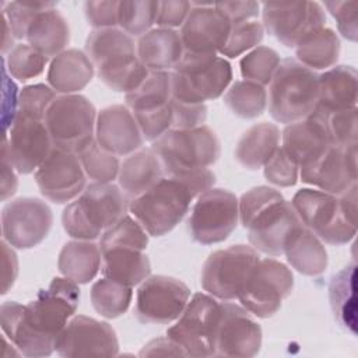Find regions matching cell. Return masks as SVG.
I'll return each instance as SVG.
<instances>
[{"mask_svg": "<svg viewBox=\"0 0 358 358\" xmlns=\"http://www.w3.org/2000/svg\"><path fill=\"white\" fill-rule=\"evenodd\" d=\"M80 302L78 284L67 277H55L27 305L7 301L0 306L6 337L25 357H48L55 351L59 333L74 316Z\"/></svg>", "mask_w": 358, "mask_h": 358, "instance_id": "6da1fadb", "label": "cell"}, {"mask_svg": "<svg viewBox=\"0 0 358 358\" xmlns=\"http://www.w3.org/2000/svg\"><path fill=\"white\" fill-rule=\"evenodd\" d=\"M214 183L215 175L210 169L183 178L164 175L147 192L131 199L127 208L148 235L162 236L183 220L192 201Z\"/></svg>", "mask_w": 358, "mask_h": 358, "instance_id": "7a4b0ae2", "label": "cell"}, {"mask_svg": "<svg viewBox=\"0 0 358 358\" xmlns=\"http://www.w3.org/2000/svg\"><path fill=\"white\" fill-rule=\"evenodd\" d=\"M239 222L248 229L253 249L280 256L291 232L301 225L291 201L268 186L252 187L238 200Z\"/></svg>", "mask_w": 358, "mask_h": 358, "instance_id": "3957f363", "label": "cell"}, {"mask_svg": "<svg viewBox=\"0 0 358 358\" xmlns=\"http://www.w3.org/2000/svg\"><path fill=\"white\" fill-rule=\"evenodd\" d=\"M291 204L302 225L324 243L345 245L357 234V185L341 194L301 189Z\"/></svg>", "mask_w": 358, "mask_h": 358, "instance_id": "277c9868", "label": "cell"}, {"mask_svg": "<svg viewBox=\"0 0 358 358\" xmlns=\"http://www.w3.org/2000/svg\"><path fill=\"white\" fill-rule=\"evenodd\" d=\"M127 210L123 192L113 183L92 182L66 206L62 224L69 236L94 241L119 221Z\"/></svg>", "mask_w": 358, "mask_h": 358, "instance_id": "5b68a950", "label": "cell"}, {"mask_svg": "<svg viewBox=\"0 0 358 358\" xmlns=\"http://www.w3.org/2000/svg\"><path fill=\"white\" fill-rule=\"evenodd\" d=\"M165 175L183 178L208 169L221 154L217 134L206 124L192 129H171L152 141Z\"/></svg>", "mask_w": 358, "mask_h": 358, "instance_id": "8992f818", "label": "cell"}, {"mask_svg": "<svg viewBox=\"0 0 358 358\" xmlns=\"http://www.w3.org/2000/svg\"><path fill=\"white\" fill-rule=\"evenodd\" d=\"M319 98V74L296 59L280 62L270 84L267 105L270 116L282 124L308 117Z\"/></svg>", "mask_w": 358, "mask_h": 358, "instance_id": "52a82bcc", "label": "cell"}, {"mask_svg": "<svg viewBox=\"0 0 358 358\" xmlns=\"http://www.w3.org/2000/svg\"><path fill=\"white\" fill-rule=\"evenodd\" d=\"M232 81V67L217 55L186 53L171 73L172 98L182 103L200 105L227 91Z\"/></svg>", "mask_w": 358, "mask_h": 358, "instance_id": "ba28073f", "label": "cell"}, {"mask_svg": "<svg viewBox=\"0 0 358 358\" xmlns=\"http://www.w3.org/2000/svg\"><path fill=\"white\" fill-rule=\"evenodd\" d=\"M96 110L80 94L57 95L45 115V124L55 148L80 154L95 140Z\"/></svg>", "mask_w": 358, "mask_h": 358, "instance_id": "9c48e42d", "label": "cell"}, {"mask_svg": "<svg viewBox=\"0 0 358 358\" xmlns=\"http://www.w3.org/2000/svg\"><path fill=\"white\" fill-rule=\"evenodd\" d=\"M126 106L134 115L144 140L159 138L173 126L171 73L150 70L144 81L126 94Z\"/></svg>", "mask_w": 358, "mask_h": 358, "instance_id": "30bf717a", "label": "cell"}, {"mask_svg": "<svg viewBox=\"0 0 358 358\" xmlns=\"http://www.w3.org/2000/svg\"><path fill=\"white\" fill-rule=\"evenodd\" d=\"M259 259L257 250L246 245H232L213 252L203 264V289L221 301L238 299Z\"/></svg>", "mask_w": 358, "mask_h": 358, "instance_id": "8fae6325", "label": "cell"}, {"mask_svg": "<svg viewBox=\"0 0 358 358\" xmlns=\"http://www.w3.org/2000/svg\"><path fill=\"white\" fill-rule=\"evenodd\" d=\"M292 288L294 275L284 263L271 257L259 259L238 299L249 313L267 319L278 312Z\"/></svg>", "mask_w": 358, "mask_h": 358, "instance_id": "7c38bea8", "label": "cell"}, {"mask_svg": "<svg viewBox=\"0 0 358 358\" xmlns=\"http://www.w3.org/2000/svg\"><path fill=\"white\" fill-rule=\"evenodd\" d=\"M220 313V302L213 295L194 294L178 322L166 330L172 340L186 357H214V330Z\"/></svg>", "mask_w": 358, "mask_h": 358, "instance_id": "4fadbf2b", "label": "cell"}, {"mask_svg": "<svg viewBox=\"0 0 358 358\" xmlns=\"http://www.w3.org/2000/svg\"><path fill=\"white\" fill-rule=\"evenodd\" d=\"M239 222L238 197L225 189H208L196 197L189 218L193 241L213 245L225 241Z\"/></svg>", "mask_w": 358, "mask_h": 358, "instance_id": "5bb4252c", "label": "cell"}, {"mask_svg": "<svg viewBox=\"0 0 358 358\" xmlns=\"http://www.w3.org/2000/svg\"><path fill=\"white\" fill-rule=\"evenodd\" d=\"M264 31L287 48H295L308 34L323 28L326 14L317 1H268L262 6Z\"/></svg>", "mask_w": 358, "mask_h": 358, "instance_id": "9a60e30c", "label": "cell"}, {"mask_svg": "<svg viewBox=\"0 0 358 358\" xmlns=\"http://www.w3.org/2000/svg\"><path fill=\"white\" fill-rule=\"evenodd\" d=\"M53 224L50 207L36 197H20L7 203L1 211L3 239L15 249L39 245Z\"/></svg>", "mask_w": 358, "mask_h": 358, "instance_id": "2e32d148", "label": "cell"}, {"mask_svg": "<svg viewBox=\"0 0 358 358\" xmlns=\"http://www.w3.org/2000/svg\"><path fill=\"white\" fill-rule=\"evenodd\" d=\"M190 299L189 287L168 275H148L137 289L136 317L143 323L168 324L176 320Z\"/></svg>", "mask_w": 358, "mask_h": 358, "instance_id": "e0dca14e", "label": "cell"}, {"mask_svg": "<svg viewBox=\"0 0 358 358\" xmlns=\"http://www.w3.org/2000/svg\"><path fill=\"white\" fill-rule=\"evenodd\" d=\"M213 347L214 357H255L262 347V327L242 305L221 302Z\"/></svg>", "mask_w": 358, "mask_h": 358, "instance_id": "ac0fdd59", "label": "cell"}, {"mask_svg": "<svg viewBox=\"0 0 358 358\" xmlns=\"http://www.w3.org/2000/svg\"><path fill=\"white\" fill-rule=\"evenodd\" d=\"M55 351L62 357H116L119 341L109 323L77 315L59 333Z\"/></svg>", "mask_w": 358, "mask_h": 358, "instance_id": "d6986e66", "label": "cell"}, {"mask_svg": "<svg viewBox=\"0 0 358 358\" xmlns=\"http://www.w3.org/2000/svg\"><path fill=\"white\" fill-rule=\"evenodd\" d=\"M85 179L78 155L55 147L35 171V180L42 196L56 204L78 197L87 186Z\"/></svg>", "mask_w": 358, "mask_h": 358, "instance_id": "ffe728a7", "label": "cell"}, {"mask_svg": "<svg viewBox=\"0 0 358 358\" xmlns=\"http://www.w3.org/2000/svg\"><path fill=\"white\" fill-rule=\"evenodd\" d=\"M299 178L331 194L347 192L357 185V144L330 145L316 159L299 168Z\"/></svg>", "mask_w": 358, "mask_h": 358, "instance_id": "44dd1931", "label": "cell"}, {"mask_svg": "<svg viewBox=\"0 0 358 358\" xmlns=\"http://www.w3.org/2000/svg\"><path fill=\"white\" fill-rule=\"evenodd\" d=\"M229 20L214 7V3H192L179 35L186 53L217 55L231 32Z\"/></svg>", "mask_w": 358, "mask_h": 358, "instance_id": "7402d4cb", "label": "cell"}, {"mask_svg": "<svg viewBox=\"0 0 358 358\" xmlns=\"http://www.w3.org/2000/svg\"><path fill=\"white\" fill-rule=\"evenodd\" d=\"M15 171L28 175L50 154L53 144L43 120L17 115L3 141Z\"/></svg>", "mask_w": 358, "mask_h": 358, "instance_id": "603a6c76", "label": "cell"}, {"mask_svg": "<svg viewBox=\"0 0 358 358\" xmlns=\"http://www.w3.org/2000/svg\"><path fill=\"white\" fill-rule=\"evenodd\" d=\"M143 134L127 106L110 105L96 115L95 141L113 155H130L143 145Z\"/></svg>", "mask_w": 358, "mask_h": 358, "instance_id": "cb8c5ba5", "label": "cell"}, {"mask_svg": "<svg viewBox=\"0 0 358 358\" xmlns=\"http://www.w3.org/2000/svg\"><path fill=\"white\" fill-rule=\"evenodd\" d=\"M281 148L301 168L316 159L331 144L323 124L313 116L289 123L281 133Z\"/></svg>", "mask_w": 358, "mask_h": 358, "instance_id": "d4e9b609", "label": "cell"}, {"mask_svg": "<svg viewBox=\"0 0 358 358\" xmlns=\"http://www.w3.org/2000/svg\"><path fill=\"white\" fill-rule=\"evenodd\" d=\"M103 277L133 287L141 284L151 273V263L143 249L134 245H110L99 248Z\"/></svg>", "mask_w": 358, "mask_h": 358, "instance_id": "484cf974", "label": "cell"}, {"mask_svg": "<svg viewBox=\"0 0 358 358\" xmlns=\"http://www.w3.org/2000/svg\"><path fill=\"white\" fill-rule=\"evenodd\" d=\"M95 67L85 52L66 49L52 59L48 69L49 85L60 94H77L92 80Z\"/></svg>", "mask_w": 358, "mask_h": 358, "instance_id": "4316f807", "label": "cell"}, {"mask_svg": "<svg viewBox=\"0 0 358 358\" xmlns=\"http://www.w3.org/2000/svg\"><path fill=\"white\" fill-rule=\"evenodd\" d=\"M183 52L179 32L169 28L150 29L137 42V57L148 70H173Z\"/></svg>", "mask_w": 358, "mask_h": 358, "instance_id": "83f0119b", "label": "cell"}, {"mask_svg": "<svg viewBox=\"0 0 358 358\" xmlns=\"http://www.w3.org/2000/svg\"><path fill=\"white\" fill-rule=\"evenodd\" d=\"M164 175V168L151 148L137 150L120 164L117 180L124 197L130 201L147 192Z\"/></svg>", "mask_w": 358, "mask_h": 358, "instance_id": "f1b7e54d", "label": "cell"}, {"mask_svg": "<svg viewBox=\"0 0 358 358\" xmlns=\"http://www.w3.org/2000/svg\"><path fill=\"white\" fill-rule=\"evenodd\" d=\"M282 255L296 271L305 275H319L327 267V252L322 241L302 224L288 236Z\"/></svg>", "mask_w": 358, "mask_h": 358, "instance_id": "f546056e", "label": "cell"}, {"mask_svg": "<svg viewBox=\"0 0 358 358\" xmlns=\"http://www.w3.org/2000/svg\"><path fill=\"white\" fill-rule=\"evenodd\" d=\"M28 45L39 50L43 56L56 57L66 50L70 41V28L67 20L56 10L48 8L38 13L28 27Z\"/></svg>", "mask_w": 358, "mask_h": 358, "instance_id": "4dcf8cb0", "label": "cell"}, {"mask_svg": "<svg viewBox=\"0 0 358 358\" xmlns=\"http://www.w3.org/2000/svg\"><path fill=\"white\" fill-rule=\"evenodd\" d=\"M280 130L274 123H257L249 127L238 140L235 158L246 169H260L280 147Z\"/></svg>", "mask_w": 358, "mask_h": 358, "instance_id": "1f68e13d", "label": "cell"}, {"mask_svg": "<svg viewBox=\"0 0 358 358\" xmlns=\"http://www.w3.org/2000/svg\"><path fill=\"white\" fill-rule=\"evenodd\" d=\"M316 106L326 110L357 108V70L351 66H336L319 74Z\"/></svg>", "mask_w": 358, "mask_h": 358, "instance_id": "d6a6232c", "label": "cell"}, {"mask_svg": "<svg viewBox=\"0 0 358 358\" xmlns=\"http://www.w3.org/2000/svg\"><path fill=\"white\" fill-rule=\"evenodd\" d=\"M101 266V249L92 241L76 239L67 242L62 248L57 259V267L62 275L77 284H87L94 280Z\"/></svg>", "mask_w": 358, "mask_h": 358, "instance_id": "836d02e7", "label": "cell"}, {"mask_svg": "<svg viewBox=\"0 0 358 358\" xmlns=\"http://www.w3.org/2000/svg\"><path fill=\"white\" fill-rule=\"evenodd\" d=\"M357 266L355 263L343 267L336 273L329 284L330 306L338 324L357 334V296H355Z\"/></svg>", "mask_w": 358, "mask_h": 358, "instance_id": "e575fe53", "label": "cell"}, {"mask_svg": "<svg viewBox=\"0 0 358 358\" xmlns=\"http://www.w3.org/2000/svg\"><path fill=\"white\" fill-rule=\"evenodd\" d=\"M296 60L310 70H329L340 56V39L331 28H319L295 46Z\"/></svg>", "mask_w": 358, "mask_h": 358, "instance_id": "d590c367", "label": "cell"}, {"mask_svg": "<svg viewBox=\"0 0 358 358\" xmlns=\"http://www.w3.org/2000/svg\"><path fill=\"white\" fill-rule=\"evenodd\" d=\"M85 53L94 67L122 56L137 55V45L133 38L117 28L94 29L85 41Z\"/></svg>", "mask_w": 358, "mask_h": 358, "instance_id": "8d00e7d4", "label": "cell"}, {"mask_svg": "<svg viewBox=\"0 0 358 358\" xmlns=\"http://www.w3.org/2000/svg\"><path fill=\"white\" fill-rule=\"evenodd\" d=\"M148 71L137 55L122 56L96 67V74L105 85L124 94L134 91L144 81Z\"/></svg>", "mask_w": 358, "mask_h": 358, "instance_id": "74e56055", "label": "cell"}, {"mask_svg": "<svg viewBox=\"0 0 358 358\" xmlns=\"http://www.w3.org/2000/svg\"><path fill=\"white\" fill-rule=\"evenodd\" d=\"M224 103L234 115L242 119H255L260 116L267 106V91L263 85L239 80L227 88Z\"/></svg>", "mask_w": 358, "mask_h": 358, "instance_id": "f35d334b", "label": "cell"}, {"mask_svg": "<svg viewBox=\"0 0 358 358\" xmlns=\"http://www.w3.org/2000/svg\"><path fill=\"white\" fill-rule=\"evenodd\" d=\"M133 296L131 287L109 280H98L91 288V302L94 309L106 319H115L126 313Z\"/></svg>", "mask_w": 358, "mask_h": 358, "instance_id": "ab89813d", "label": "cell"}, {"mask_svg": "<svg viewBox=\"0 0 358 358\" xmlns=\"http://www.w3.org/2000/svg\"><path fill=\"white\" fill-rule=\"evenodd\" d=\"M159 1L124 0L119 1L117 25L130 36H141L157 22Z\"/></svg>", "mask_w": 358, "mask_h": 358, "instance_id": "60d3db41", "label": "cell"}, {"mask_svg": "<svg viewBox=\"0 0 358 358\" xmlns=\"http://www.w3.org/2000/svg\"><path fill=\"white\" fill-rule=\"evenodd\" d=\"M310 115H313L323 124L333 145L357 144V108L326 110L316 106Z\"/></svg>", "mask_w": 358, "mask_h": 358, "instance_id": "b9f144b4", "label": "cell"}, {"mask_svg": "<svg viewBox=\"0 0 358 358\" xmlns=\"http://www.w3.org/2000/svg\"><path fill=\"white\" fill-rule=\"evenodd\" d=\"M78 158L87 178L92 182L112 183L119 175L120 164L117 157L99 147L95 140L78 154Z\"/></svg>", "mask_w": 358, "mask_h": 358, "instance_id": "7bdbcfd3", "label": "cell"}, {"mask_svg": "<svg viewBox=\"0 0 358 358\" xmlns=\"http://www.w3.org/2000/svg\"><path fill=\"white\" fill-rule=\"evenodd\" d=\"M280 62V56L274 49L268 46H257L241 59V74L246 81L264 87L270 84Z\"/></svg>", "mask_w": 358, "mask_h": 358, "instance_id": "ee69618b", "label": "cell"}, {"mask_svg": "<svg viewBox=\"0 0 358 358\" xmlns=\"http://www.w3.org/2000/svg\"><path fill=\"white\" fill-rule=\"evenodd\" d=\"M48 63V57L28 43H18L10 49L6 64L11 77L18 81H28L38 77Z\"/></svg>", "mask_w": 358, "mask_h": 358, "instance_id": "f6af8a7d", "label": "cell"}, {"mask_svg": "<svg viewBox=\"0 0 358 358\" xmlns=\"http://www.w3.org/2000/svg\"><path fill=\"white\" fill-rule=\"evenodd\" d=\"M264 27L259 21H245L236 25H232L227 43L220 50V55L225 57H238L245 52L257 48L263 41Z\"/></svg>", "mask_w": 358, "mask_h": 358, "instance_id": "bcb514c9", "label": "cell"}, {"mask_svg": "<svg viewBox=\"0 0 358 358\" xmlns=\"http://www.w3.org/2000/svg\"><path fill=\"white\" fill-rule=\"evenodd\" d=\"M53 1H11L3 8V20L8 24L11 34L17 39H24L34 17L48 8H55Z\"/></svg>", "mask_w": 358, "mask_h": 358, "instance_id": "7dc6e473", "label": "cell"}, {"mask_svg": "<svg viewBox=\"0 0 358 358\" xmlns=\"http://www.w3.org/2000/svg\"><path fill=\"white\" fill-rule=\"evenodd\" d=\"M56 91L45 84H32L18 92L17 115L43 120L48 108L56 98Z\"/></svg>", "mask_w": 358, "mask_h": 358, "instance_id": "c3c4849f", "label": "cell"}, {"mask_svg": "<svg viewBox=\"0 0 358 358\" xmlns=\"http://www.w3.org/2000/svg\"><path fill=\"white\" fill-rule=\"evenodd\" d=\"M263 172L270 183L280 187L294 186L299 178V166L281 147L264 164Z\"/></svg>", "mask_w": 358, "mask_h": 358, "instance_id": "681fc988", "label": "cell"}, {"mask_svg": "<svg viewBox=\"0 0 358 358\" xmlns=\"http://www.w3.org/2000/svg\"><path fill=\"white\" fill-rule=\"evenodd\" d=\"M324 7L334 17L340 34L345 39H348L351 42H355L357 35H358V22H357L358 1H355V0L326 1Z\"/></svg>", "mask_w": 358, "mask_h": 358, "instance_id": "f907efd6", "label": "cell"}, {"mask_svg": "<svg viewBox=\"0 0 358 358\" xmlns=\"http://www.w3.org/2000/svg\"><path fill=\"white\" fill-rule=\"evenodd\" d=\"M119 1H87L85 3V18L90 25L99 28H113L117 25Z\"/></svg>", "mask_w": 358, "mask_h": 358, "instance_id": "816d5d0a", "label": "cell"}, {"mask_svg": "<svg viewBox=\"0 0 358 358\" xmlns=\"http://www.w3.org/2000/svg\"><path fill=\"white\" fill-rule=\"evenodd\" d=\"M190 8H192V3L185 0L159 1L155 24L159 28H169V29H173L175 27H182Z\"/></svg>", "mask_w": 358, "mask_h": 358, "instance_id": "f5cc1de1", "label": "cell"}, {"mask_svg": "<svg viewBox=\"0 0 358 358\" xmlns=\"http://www.w3.org/2000/svg\"><path fill=\"white\" fill-rule=\"evenodd\" d=\"M214 7L229 20L231 25L257 17L260 10V4L257 1H220L214 3Z\"/></svg>", "mask_w": 358, "mask_h": 358, "instance_id": "db71d44e", "label": "cell"}, {"mask_svg": "<svg viewBox=\"0 0 358 358\" xmlns=\"http://www.w3.org/2000/svg\"><path fill=\"white\" fill-rule=\"evenodd\" d=\"M140 355L141 357H144V355H147V357H154V355H182V357H186L185 352L182 351V348H179V345H176L168 337H159V338H155V340L150 341L140 351Z\"/></svg>", "mask_w": 358, "mask_h": 358, "instance_id": "11a10c76", "label": "cell"}, {"mask_svg": "<svg viewBox=\"0 0 358 358\" xmlns=\"http://www.w3.org/2000/svg\"><path fill=\"white\" fill-rule=\"evenodd\" d=\"M1 166H3V172H1V199L6 200L8 196H13L15 193L17 189V176H15V168L11 164L8 154L6 151V148L3 147L1 150Z\"/></svg>", "mask_w": 358, "mask_h": 358, "instance_id": "9f6ffc18", "label": "cell"}]
</instances>
